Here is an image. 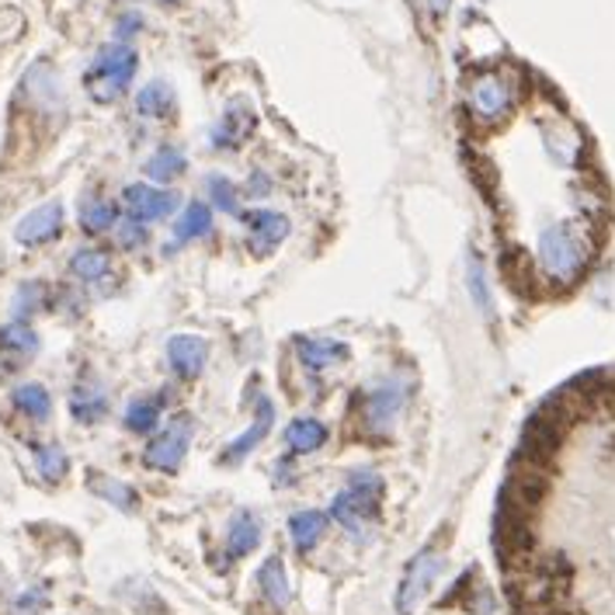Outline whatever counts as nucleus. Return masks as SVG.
Masks as SVG:
<instances>
[{"label":"nucleus","mask_w":615,"mask_h":615,"mask_svg":"<svg viewBox=\"0 0 615 615\" xmlns=\"http://www.w3.org/2000/svg\"><path fill=\"white\" fill-rule=\"evenodd\" d=\"M519 70L511 66H491L470 76L467 84V115L476 130H498L511 119L519 105Z\"/></svg>","instance_id":"1"},{"label":"nucleus","mask_w":615,"mask_h":615,"mask_svg":"<svg viewBox=\"0 0 615 615\" xmlns=\"http://www.w3.org/2000/svg\"><path fill=\"white\" fill-rule=\"evenodd\" d=\"M136 53L125 42H109V45H101L98 49V57L84 76V84H88V94L94 101H101V105H109V101L122 98L125 91H130L133 84V76H136Z\"/></svg>","instance_id":"2"},{"label":"nucleus","mask_w":615,"mask_h":615,"mask_svg":"<svg viewBox=\"0 0 615 615\" xmlns=\"http://www.w3.org/2000/svg\"><path fill=\"white\" fill-rule=\"evenodd\" d=\"M410 393H414V379L400 376V372H390L379 382H372L362 397V428L369 434H376V439H387L393 424L400 421Z\"/></svg>","instance_id":"3"},{"label":"nucleus","mask_w":615,"mask_h":615,"mask_svg":"<svg viewBox=\"0 0 615 615\" xmlns=\"http://www.w3.org/2000/svg\"><path fill=\"white\" fill-rule=\"evenodd\" d=\"M382 504V476L376 470H355L345 491L330 504V515H335L355 540L366 535V522L376 519V511Z\"/></svg>","instance_id":"4"},{"label":"nucleus","mask_w":615,"mask_h":615,"mask_svg":"<svg viewBox=\"0 0 615 615\" xmlns=\"http://www.w3.org/2000/svg\"><path fill=\"white\" fill-rule=\"evenodd\" d=\"M192 434H195V424L188 414H182L177 421H171L157 439L146 445V467L161 470V473H177V467L185 463L188 455V445H192Z\"/></svg>","instance_id":"5"},{"label":"nucleus","mask_w":615,"mask_h":615,"mask_svg":"<svg viewBox=\"0 0 615 615\" xmlns=\"http://www.w3.org/2000/svg\"><path fill=\"white\" fill-rule=\"evenodd\" d=\"M442 567H445V560L439 553H431V550H424V553L414 556V563L407 567V574H403V581L397 587V612L400 615L414 612V605L424 598V592L434 584V577L442 574Z\"/></svg>","instance_id":"6"},{"label":"nucleus","mask_w":615,"mask_h":615,"mask_svg":"<svg viewBox=\"0 0 615 615\" xmlns=\"http://www.w3.org/2000/svg\"><path fill=\"white\" fill-rule=\"evenodd\" d=\"M122 202H125V209H130V216H136L140 223L150 226V223H161V219L174 216L177 205H182V195L136 182V185H130L122 192Z\"/></svg>","instance_id":"7"},{"label":"nucleus","mask_w":615,"mask_h":615,"mask_svg":"<svg viewBox=\"0 0 615 615\" xmlns=\"http://www.w3.org/2000/svg\"><path fill=\"white\" fill-rule=\"evenodd\" d=\"M63 234V205L60 202H42L32 213H24L14 226V240L24 247H42L53 244Z\"/></svg>","instance_id":"8"},{"label":"nucleus","mask_w":615,"mask_h":615,"mask_svg":"<svg viewBox=\"0 0 615 615\" xmlns=\"http://www.w3.org/2000/svg\"><path fill=\"white\" fill-rule=\"evenodd\" d=\"M244 229H247V247L254 254H271L281 240L289 237V219L275 213V209H254L240 216Z\"/></svg>","instance_id":"9"},{"label":"nucleus","mask_w":615,"mask_h":615,"mask_svg":"<svg viewBox=\"0 0 615 615\" xmlns=\"http://www.w3.org/2000/svg\"><path fill=\"white\" fill-rule=\"evenodd\" d=\"M296 358L303 362V369L327 372V369L348 362V348L335 338H324V335H299L296 338Z\"/></svg>","instance_id":"10"},{"label":"nucleus","mask_w":615,"mask_h":615,"mask_svg":"<svg viewBox=\"0 0 615 615\" xmlns=\"http://www.w3.org/2000/svg\"><path fill=\"white\" fill-rule=\"evenodd\" d=\"M39 351V335L29 327V320H11L0 327V358H4L8 369L29 366Z\"/></svg>","instance_id":"11"},{"label":"nucleus","mask_w":615,"mask_h":615,"mask_svg":"<svg viewBox=\"0 0 615 615\" xmlns=\"http://www.w3.org/2000/svg\"><path fill=\"white\" fill-rule=\"evenodd\" d=\"M271 424H275V403L262 393V397H258V414H254V424L240 434V439L229 442V449L223 452V463H234V467L244 463V459L268 439Z\"/></svg>","instance_id":"12"},{"label":"nucleus","mask_w":615,"mask_h":615,"mask_svg":"<svg viewBox=\"0 0 615 615\" xmlns=\"http://www.w3.org/2000/svg\"><path fill=\"white\" fill-rule=\"evenodd\" d=\"M205 358H209V345L198 335H174L167 341V362L182 379H195L205 369Z\"/></svg>","instance_id":"13"},{"label":"nucleus","mask_w":615,"mask_h":615,"mask_svg":"<svg viewBox=\"0 0 615 615\" xmlns=\"http://www.w3.org/2000/svg\"><path fill=\"white\" fill-rule=\"evenodd\" d=\"M254 112L244 105V101H237V105H229L226 112H223V119L213 125V146L216 150H234V146H240L250 133H254Z\"/></svg>","instance_id":"14"},{"label":"nucleus","mask_w":615,"mask_h":615,"mask_svg":"<svg viewBox=\"0 0 615 615\" xmlns=\"http://www.w3.org/2000/svg\"><path fill=\"white\" fill-rule=\"evenodd\" d=\"M70 410L81 424H94V421H101L109 414V393L101 390V382L81 379L70 393Z\"/></svg>","instance_id":"15"},{"label":"nucleus","mask_w":615,"mask_h":615,"mask_svg":"<svg viewBox=\"0 0 615 615\" xmlns=\"http://www.w3.org/2000/svg\"><path fill=\"white\" fill-rule=\"evenodd\" d=\"M262 535H265V525H262V519L254 515V511H237L234 522H229L226 556H229V560H240V556H247L254 546L262 543Z\"/></svg>","instance_id":"16"},{"label":"nucleus","mask_w":615,"mask_h":615,"mask_svg":"<svg viewBox=\"0 0 615 615\" xmlns=\"http://www.w3.org/2000/svg\"><path fill=\"white\" fill-rule=\"evenodd\" d=\"M258 584H262V595L271 602V608H286L293 598V587H289V574L281 567V556H268L258 571Z\"/></svg>","instance_id":"17"},{"label":"nucleus","mask_w":615,"mask_h":615,"mask_svg":"<svg viewBox=\"0 0 615 615\" xmlns=\"http://www.w3.org/2000/svg\"><path fill=\"white\" fill-rule=\"evenodd\" d=\"M213 229V205L205 202H188L182 216L174 219V240L177 244H188V240H198Z\"/></svg>","instance_id":"18"},{"label":"nucleus","mask_w":615,"mask_h":615,"mask_svg":"<svg viewBox=\"0 0 615 615\" xmlns=\"http://www.w3.org/2000/svg\"><path fill=\"white\" fill-rule=\"evenodd\" d=\"M88 486H91V491H94L101 501H109V504H115L119 511H125V515H133V511L140 508V494L133 491L130 483H122V480H115V476L91 473Z\"/></svg>","instance_id":"19"},{"label":"nucleus","mask_w":615,"mask_h":615,"mask_svg":"<svg viewBox=\"0 0 615 615\" xmlns=\"http://www.w3.org/2000/svg\"><path fill=\"white\" fill-rule=\"evenodd\" d=\"M324 442H327V424L317 421V418H296V421L286 428V445H289V452H296V455L317 452Z\"/></svg>","instance_id":"20"},{"label":"nucleus","mask_w":615,"mask_h":615,"mask_svg":"<svg viewBox=\"0 0 615 615\" xmlns=\"http://www.w3.org/2000/svg\"><path fill=\"white\" fill-rule=\"evenodd\" d=\"M185 167H188V161H185L182 150H177V146H161V150H153L150 157H146V167L143 171H146L150 182L167 185V182H174V177H182Z\"/></svg>","instance_id":"21"},{"label":"nucleus","mask_w":615,"mask_h":615,"mask_svg":"<svg viewBox=\"0 0 615 615\" xmlns=\"http://www.w3.org/2000/svg\"><path fill=\"white\" fill-rule=\"evenodd\" d=\"M11 403L32 421H49V414H53V397H49L42 382H21V387L11 393Z\"/></svg>","instance_id":"22"},{"label":"nucleus","mask_w":615,"mask_h":615,"mask_svg":"<svg viewBox=\"0 0 615 615\" xmlns=\"http://www.w3.org/2000/svg\"><path fill=\"white\" fill-rule=\"evenodd\" d=\"M174 109H177L174 91H171V84H164V81H153V84H146V88L136 94V112H140L143 119H171Z\"/></svg>","instance_id":"23"},{"label":"nucleus","mask_w":615,"mask_h":615,"mask_svg":"<svg viewBox=\"0 0 615 615\" xmlns=\"http://www.w3.org/2000/svg\"><path fill=\"white\" fill-rule=\"evenodd\" d=\"M324 529H327V515H320V511H296L289 519V535L299 553H310L324 540Z\"/></svg>","instance_id":"24"},{"label":"nucleus","mask_w":615,"mask_h":615,"mask_svg":"<svg viewBox=\"0 0 615 615\" xmlns=\"http://www.w3.org/2000/svg\"><path fill=\"white\" fill-rule=\"evenodd\" d=\"M70 271H73V278L76 281H88V286H94V281H101V278H109V271H112V258L105 250H98V247H81L70 258Z\"/></svg>","instance_id":"25"},{"label":"nucleus","mask_w":615,"mask_h":615,"mask_svg":"<svg viewBox=\"0 0 615 615\" xmlns=\"http://www.w3.org/2000/svg\"><path fill=\"white\" fill-rule=\"evenodd\" d=\"M76 219H81L84 234H105V229H112L119 223V213H115V205L109 198H84Z\"/></svg>","instance_id":"26"},{"label":"nucleus","mask_w":615,"mask_h":615,"mask_svg":"<svg viewBox=\"0 0 615 615\" xmlns=\"http://www.w3.org/2000/svg\"><path fill=\"white\" fill-rule=\"evenodd\" d=\"M125 428L136 431V434H150L161 428V400L157 397H140L125 407Z\"/></svg>","instance_id":"27"},{"label":"nucleus","mask_w":615,"mask_h":615,"mask_svg":"<svg viewBox=\"0 0 615 615\" xmlns=\"http://www.w3.org/2000/svg\"><path fill=\"white\" fill-rule=\"evenodd\" d=\"M35 467H39L42 480L60 483L66 476V470H70V459H66V452L60 445L42 442V445H35Z\"/></svg>","instance_id":"28"},{"label":"nucleus","mask_w":615,"mask_h":615,"mask_svg":"<svg viewBox=\"0 0 615 615\" xmlns=\"http://www.w3.org/2000/svg\"><path fill=\"white\" fill-rule=\"evenodd\" d=\"M205 192H209L213 209H219V213H237L240 209V192L229 177H223V174L205 177Z\"/></svg>","instance_id":"29"},{"label":"nucleus","mask_w":615,"mask_h":615,"mask_svg":"<svg viewBox=\"0 0 615 615\" xmlns=\"http://www.w3.org/2000/svg\"><path fill=\"white\" fill-rule=\"evenodd\" d=\"M42 303H45V289L39 281H24L14 293V320H29L35 310H42Z\"/></svg>","instance_id":"30"},{"label":"nucleus","mask_w":615,"mask_h":615,"mask_svg":"<svg viewBox=\"0 0 615 615\" xmlns=\"http://www.w3.org/2000/svg\"><path fill=\"white\" fill-rule=\"evenodd\" d=\"M470 289H473V299L483 314H491L494 310V303H491V289H486V275H483V265L476 254H470Z\"/></svg>","instance_id":"31"},{"label":"nucleus","mask_w":615,"mask_h":615,"mask_svg":"<svg viewBox=\"0 0 615 615\" xmlns=\"http://www.w3.org/2000/svg\"><path fill=\"white\" fill-rule=\"evenodd\" d=\"M146 240H150V226H146V223H140L136 216L122 219V226H119V244H122V250H136V247H143Z\"/></svg>","instance_id":"32"},{"label":"nucleus","mask_w":615,"mask_h":615,"mask_svg":"<svg viewBox=\"0 0 615 615\" xmlns=\"http://www.w3.org/2000/svg\"><path fill=\"white\" fill-rule=\"evenodd\" d=\"M143 29V18L136 14V11H125L122 18H119V42H125V39H133L136 32Z\"/></svg>","instance_id":"33"},{"label":"nucleus","mask_w":615,"mask_h":615,"mask_svg":"<svg viewBox=\"0 0 615 615\" xmlns=\"http://www.w3.org/2000/svg\"><path fill=\"white\" fill-rule=\"evenodd\" d=\"M428 4H431L434 14H445L449 11V0H428Z\"/></svg>","instance_id":"34"},{"label":"nucleus","mask_w":615,"mask_h":615,"mask_svg":"<svg viewBox=\"0 0 615 615\" xmlns=\"http://www.w3.org/2000/svg\"><path fill=\"white\" fill-rule=\"evenodd\" d=\"M164 4H174V0H164Z\"/></svg>","instance_id":"35"}]
</instances>
